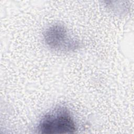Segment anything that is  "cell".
<instances>
[{"label":"cell","mask_w":134,"mask_h":134,"mask_svg":"<svg viewBox=\"0 0 134 134\" xmlns=\"http://www.w3.org/2000/svg\"><path fill=\"white\" fill-rule=\"evenodd\" d=\"M43 40L48 47L57 51H74L80 45L79 41L71 36L66 28L60 24L47 28L43 33Z\"/></svg>","instance_id":"obj_2"},{"label":"cell","mask_w":134,"mask_h":134,"mask_svg":"<svg viewBox=\"0 0 134 134\" xmlns=\"http://www.w3.org/2000/svg\"><path fill=\"white\" fill-rule=\"evenodd\" d=\"M37 130L40 133H68L75 132L77 128L68 108L59 106L42 117Z\"/></svg>","instance_id":"obj_1"}]
</instances>
